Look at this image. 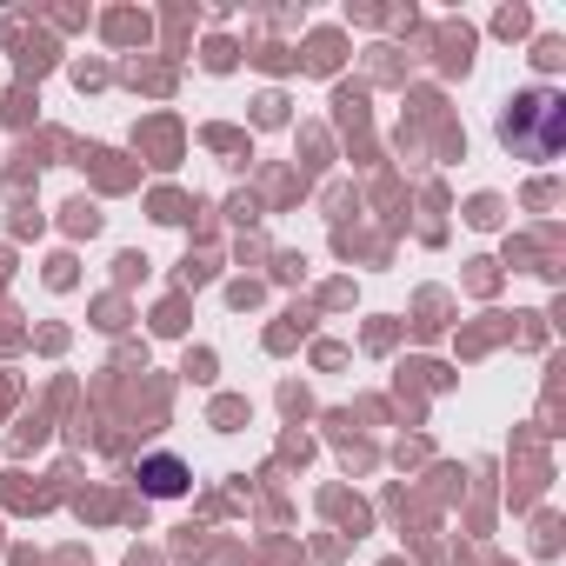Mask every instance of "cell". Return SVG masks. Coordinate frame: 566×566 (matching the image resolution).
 Segmentation results:
<instances>
[{
  "label": "cell",
  "mask_w": 566,
  "mask_h": 566,
  "mask_svg": "<svg viewBox=\"0 0 566 566\" xmlns=\"http://www.w3.org/2000/svg\"><path fill=\"white\" fill-rule=\"evenodd\" d=\"M500 140L520 154V160H553L559 140H566V94L559 87H526L506 101L500 114Z\"/></svg>",
  "instance_id": "obj_1"
},
{
  "label": "cell",
  "mask_w": 566,
  "mask_h": 566,
  "mask_svg": "<svg viewBox=\"0 0 566 566\" xmlns=\"http://www.w3.org/2000/svg\"><path fill=\"white\" fill-rule=\"evenodd\" d=\"M187 480H193V473H187L180 453H140V486H147L154 500H180Z\"/></svg>",
  "instance_id": "obj_2"
}]
</instances>
